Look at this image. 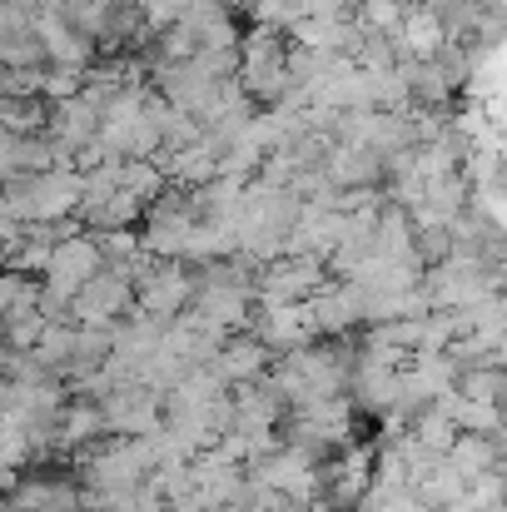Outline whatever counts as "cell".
<instances>
[{
	"mask_svg": "<svg viewBox=\"0 0 507 512\" xmlns=\"http://www.w3.org/2000/svg\"><path fill=\"white\" fill-rule=\"evenodd\" d=\"M403 15H408V0H363L358 5V20H363V30H373V35H398V25H403Z\"/></svg>",
	"mask_w": 507,
	"mask_h": 512,
	"instance_id": "obj_5",
	"label": "cell"
},
{
	"mask_svg": "<svg viewBox=\"0 0 507 512\" xmlns=\"http://www.w3.org/2000/svg\"><path fill=\"white\" fill-rule=\"evenodd\" d=\"M105 269V254H100V239L90 234H70L50 249V264H45V294H55L60 304H70L95 274Z\"/></svg>",
	"mask_w": 507,
	"mask_h": 512,
	"instance_id": "obj_1",
	"label": "cell"
},
{
	"mask_svg": "<svg viewBox=\"0 0 507 512\" xmlns=\"http://www.w3.org/2000/svg\"><path fill=\"white\" fill-rule=\"evenodd\" d=\"M0 130L45 135L50 130V100L45 95H0Z\"/></svg>",
	"mask_w": 507,
	"mask_h": 512,
	"instance_id": "obj_3",
	"label": "cell"
},
{
	"mask_svg": "<svg viewBox=\"0 0 507 512\" xmlns=\"http://www.w3.org/2000/svg\"><path fill=\"white\" fill-rule=\"evenodd\" d=\"M40 294H45V284H40L35 274L5 269V274H0V319H15V314H35V309H40Z\"/></svg>",
	"mask_w": 507,
	"mask_h": 512,
	"instance_id": "obj_4",
	"label": "cell"
},
{
	"mask_svg": "<svg viewBox=\"0 0 507 512\" xmlns=\"http://www.w3.org/2000/svg\"><path fill=\"white\" fill-rule=\"evenodd\" d=\"M0 95H10V65H0Z\"/></svg>",
	"mask_w": 507,
	"mask_h": 512,
	"instance_id": "obj_6",
	"label": "cell"
},
{
	"mask_svg": "<svg viewBox=\"0 0 507 512\" xmlns=\"http://www.w3.org/2000/svg\"><path fill=\"white\" fill-rule=\"evenodd\" d=\"M289 85V50L274 30H254L244 40V90L254 100H279Z\"/></svg>",
	"mask_w": 507,
	"mask_h": 512,
	"instance_id": "obj_2",
	"label": "cell"
}]
</instances>
